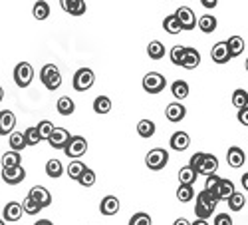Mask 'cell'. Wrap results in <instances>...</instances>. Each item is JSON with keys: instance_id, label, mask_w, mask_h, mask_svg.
I'll return each instance as SVG.
<instances>
[{"instance_id": "6da1fadb", "label": "cell", "mask_w": 248, "mask_h": 225, "mask_svg": "<svg viewBox=\"0 0 248 225\" xmlns=\"http://www.w3.org/2000/svg\"><path fill=\"white\" fill-rule=\"evenodd\" d=\"M217 203H218V199H217L211 191L202 190V191L197 195V206H195V215H197V219H209V217L215 213V209H217Z\"/></svg>"}, {"instance_id": "7a4b0ae2", "label": "cell", "mask_w": 248, "mask_h": 225, "mask_svg": "<svg viewBox=\"0 0 248 225\" xmlns=\"http://www.w3.org/2000/svg\"><path fill=\"white\" fill-rule=\"evenodd\" d=\"M40 80H42V84L54 92L62 86V74H60V68L56 64H46L42 70H40Z\"/></svg>"}, {"instance_id": "3957f363", "label": "cell", "mask_w": 248, "mask_h": 225, "mask_svg": "<svg viewBox=\"0 0 248 225\" xmlns=\"http://www.w3.org/2000/svg\"><path fill=\"white\" fill-rule=\"evenodd\" d=\"M93 82H95V74H93L92 68H79L74 74L72 84H74L76 92H86V90H90L93 86Z\"/></svg>"}, {"instance_id": "277c9868", "label": "cell", "mask_w": 248, "mask_h": 225, "mask_svg": "<svg viewBox=\"0 0 248 225\" xmlns=\"http://www.w3.org/2000/svg\"><path fill=\"white\" fill-rule=\"evenodd\" d=\"M34 80V68L30 62H20L14 68V82L18 88H28Z\"/></svg>"}, {"instance_id": "5b68a950", "label": "cell", "mask_w": 248, "mask_h": 225, "mask_svg": "<svg viewBox=\"0 0 248 225\" xmlns=\"http://www.w3.org/2000/svg\"><path fill=\"white\" fill-rule=\"evenodd\" d=\"M167 161H169V152L163 150V148H155L145 156V166L153 172L163 170L165 166H167Z\"/></svg>"}, {"instance_id": "8992f818", "label": "cell", "mask_w": 248, "mask_h": 225, "mask_svg": "<svg viewBox=\"0 0 248 225\" xmlns=\"http://www.w3.org/2000/svg\"><path fill=\"white\" fill-rule=\"evenodd\" d=\"M165 86H167V80H165V76H161L159 72H149V74L143 76V90L147 94H159L165 90Z\"/></svg>"}, {"instance_id": "52a82bcc", "label": "cell", "mask_w": 248, "mask_h": 225, "mask_svg": "<svg viewBox=\"0 0 248 225\" xmlns=\"http://www.w3.org/2000/svg\"><path fill=\"white\" fill-rule=\"evenodd\" d=\"M66 156L72 157V159H79L81 156H84L88 152V141L86 138H81V136H72L70 141H68V146L64 148Z\"/></svg>"}, {"instance_id": "ba28073f", "label": "cell", "mask_w": 248, "mask_h": 225, "mask_svg": "<svg viewBox=\"0 0 248 225\" xmlns=\"http://www.w3.org/2000/svg\"><path fill=\"white\" fill-rule=\"evenodd\" d=\"M175 16H177V20H179V24H181L183 30H193V28L197 26V16H195V12H193L189 6L177 8Z\"/></svg>"}, {"instance_id": "9c48e42d", "label": "cell", "mask_w": 248, "mask_h": 225, "mask_svg": "<svg viewBox=\"0 0 248 225\" xmlns=\"http://www.w3.org/2000/svg\"><path fill=\"white\" fill-rule=\"evenodd\" d=\"M2 179L8 183V186H18L26 179V170L22 166L16 168H2Z\"/></svg>"}, {"instance_id": "30bf717a", "label": "cell", "mask_w": 248, "mask_h": 225, "mask_svg": "<svg viewBox=\"0 0 248 225\" xmlns=\"http://www.w3.org/2000/svg\"><path fill=\"white\" fill-rule=\"evenodd\" d=\"M70 132L66 130V128H54V132H52V136L48 138V141H50V146L54 148V150H64L66 146H68V141H70Z\"/></svg>"}, {"instance_id": "8fae6325", "label": "cell", "mask_w": 248, "mask_h": 225, "mask_svg": "<svg viewBox=\"0 0 248 225\" xmlns=\"http://www.w3.org/2000/svg\"><path fill=\"white\" fill-rule=\"evenodd\" d=\"M217 170H218V159H217V156L204 154L202 159H201V163H199V168H197V173H201V175H211V173H217Z\"/></svg>"}, {"instance_id": "7c38bea8", "label": "cell", "mask_w": 248, "mask_h": 225, "mask_svg": "<svg viewBox=\"0 0 248 225\" xmlns=\"http://www.w3.org/2000/svg\"><path fill=\"white\" fill-rule=\"evenodd\" d=\"M28 197H32L40 208H48L50 203H52V193L46 190V188H42V186H34L32 190H30V193H28Z\"/></svg>"}, {"instance_id": "4fadbf2b", "label": "cell", "mask_w": 248, "mask_h": 225, "mask_svg": "<svg viewBox=\"0 0 248 225\" xmlns=\"http://www.w3.org/2000/svg\"><path fill=\"white\" fill-rule=\"evenodd\" d=\"M16 128V116L10 110L0 112V136H10Z\"/></svg>"}, {"instance_id": "5bb4252c", "label": "cell", "mask_w": 248, "mask_h": 225, "mask_svg": "<svg viewBox=\"0 0 248 225\" xmlns=\"http://www.w3.org/2000/svg\"><path fill=\"white\" fill-rule=\"evenodd\" d=\"M236 190H234V183L231 181V179H222L220 177V181H218V186L215 188V191H211L218 201H226L232 193H234Z\"/></svg>"}, {"instance_id": "9a60e30c", "label": "cell", "mask_w": 248, "mask_h": 225, "mask_svg": "<svg viewBox=\"0 0 248 225\" xmlns=\"http://www.w3.org/2000/svg\"><path fill=\"white\" fill-rule=\"evenodd\" d=\"M60 6L70 16H81L86 14V8H88L84 0H60Z\"/></svg>"}, {"instance_id": "2e32d148", "label": "cell", "mask_w": 248, "mask_h": 225, "mask_svg": "<svg viewBox=\"0 0 248 225\" xmlns=\"http://www.w3.org/2000/svg\"><path fill=\"white\" fill-rule=\"evenodd\" d=\"M169 146L175 152H185V150L191 146V138H189L187 132H175L171 136V139H169Z\"/></svg>"}, {"instance_id": "e0dca14e", "label": "cell", "mask_w": 248, "mask_h": 225, "mask_svg": "<svg viewBox=\"0 0 248 225\" xmlns=\"http://www.w3.org/2000/svg\"><path fill=\"white\" fill-rule=\"evenodd\" d=\"M199 64H201V54H199V50L187 46V48H185V56H183L181 66L187 68V70H195Z\"/></svg>"}, {"instance_id": "ac0fdd59", "label": "cell", "mask_w": 248, "mask_h": 225, "mask_svg": "<svg viewBox=\"0 0 248 225\" xmlns=\"http://www.w3.org/2000/svg\"><path fill=\"white\" fill-rule=\"evenodd\" d=\"M211 58H213V62L217 64H226L231 60V52H229V46H226V42H218L213 46L211 50Z\"/></svg>"}, {"instance_id": "d6986e66", "label": "cell", "mask_w": 248, "mask_h": 225, "mask_svg": "<svg viewBox=\"0 0 248 225\" xmlns=\"http://www.w3.org/2000/svg\"><path fill=\"white\" fill-rule=\"evenodd\" d=\"M165 116H167L169 121H181L185 116H187V108H185L181 102H173L165 108Z\"/></svg>"}, {"instance_id": "ffe728a7", "label": "cell", "mask_w": 248, "mask_h": 225, "mask_svg": "<svg viewBox=\"0 0 248 225\" xmlns=\"http://www.w3.org/2000/svg\"><path fill=\"white\" fill-rule=\"evenodd\" d=\"M99 211L103 215H115L119 211V199L115 195H106L99 203Z\"/></svg>"}, {"instance_id": "44dd1931", "label": "cell", "mask_w": 248, "mask_h": 225, "mask_svg": "<svg viewBox=\"0 0 248 225\" xmlns=\"http://www.w3.org/2000/svg\"><path fill=\"white\" fill-rule=\"evenodd\" d=\"M244 159H246V156L238 146H232V148H229V152H226V161H229L231 168H242Z\"/></svg>"}, {"instance_id": "7402d4cb", "label": "cell", "mask_w": 248, "mask_h": 225, "mask_svg": "<svg viewBox=\"0 0 248 225\" xmlns=\"http://www.w3.org/2000/svg\"><path fill=\"white\" fill-rule=\"evenodd\" d=\"M22 203H18V201H10V203H6V208H4V211H2V215H4V219L6 221H18L20 217H22Z\"/></svg>"}, {"instance_id": "603a6c76", "label": "cell", "mask_w": 248, "mask_h": 225, "mask_svg": "<svg viewBox=\"0 0 248 225\" xmlns=\"http://www.w3.org/2000/svg\"><path fill=\"white\" fill-rule=\"evenodd\" d=\"M199 28H201V32H204V34H213L215 30H217V18L213 16V14H202L201 18H199Z\"/></svg>"}, {"instance_id": "cb8c5ba5", "label": "cell", "mask_w": 248, "mask_h": 225, "mask_svg": "<svg viewBox=\"0 0 248 225\" xmlns=\"http://www.w3.org/2000/svg\"><path fill=\"white\" fill-rule=\"evenodd\" d=\"M56 108H58V114H60V116H72V114L76 112V104H74V100H72L70 96H62V98L58 100Z\"/></svg>"}, {"instance_id": "d4e9b609", "label": "cell", "mask_w": 248, "mask_h": 225, "mask_svg": "<svg viewBox=\"0 0 248 225\" xmlns=\"http://www.w3.org/2000/svg\"><path fill=\"white\" fill-rule=\"evenodd\" d=\"M171 94L181 102V100H185L189 96V84L185 80H175L173 84H171Z\"/></svg>"}, {"instance_id": "484cf974", "label": "cell", "mask_w": 248, "mask_h": 225, "mask_svg": "<svg viewBox=\"0 0 248 225\" xmlns=\"http://www.w3.org/2000/svg\"><path fill=\"white\" fill-rule=\"evenodd\" d=\"M8 144H10V150H14V152H22L24 148H28L26 138H24L22 132H12L10 138H8Z\"/></svg>"}, {"instance_id": "4316f807", "label": "cell", "mask_w": 248, "mask_h": 225, "mask_svg": "<svg viewBox=\"0 0 248 225\" xmlns=\"http://www.w3.org/2000/svg\"><path fill=\"white\" fill-rule=\"evenodd\" d=\"M226 46H229L231 58H236V56H240L242 50H244V40H242L240 36H232V38L226 40Z\"/></svg>"}, {"instance_id": "83f0119b", "label": "cell", "mask_w": 248, "mask_h": 225, "mask_svg": "<svg viewBox=\"0 0 248 225\" xmlns=\"http://www.w3.org/2000/svg\"><path fill=\"white\" fill-rule=\"evenodd\" d=\"M64 172H66V170H64V166H62L60 159H48V163H46V173H48V177L58 179V177H62V173H64Z\"/></svg>"}, {"instance_id": "f1b7e54d", "label": "cell", "mask_w": 248, "mask_h": 225, "mask_svg": "<svg viewBox=\"0 0 248 225\" xmlns=\"http://www.w3.org/2000/svg\"><path fill=\"white\" fill-rule=\"evenodd\" d=\"M197 175L199 173L189 166H185V168L179 170V181L183 183V186H193V183L197 181Z\"/></svg>"}, {"instance_id": "f546056e", "label": "cell", "mask_w": 248, "mask_h": 225, "mask_svg": "<svg viewBox=\"0 0 248 225\" xmlns=\"http://www.w3.org/2000/svg\"><path fill=\"white\" fill-rule=\"evenodd\" d=\"M93 112L95 114H109L111 112V100L108 96H97L93 100Z\"/></svg>"}, {"instance_id": "4dcf8cb0", "label": "cell", "mask_w": 248, "mask_h": 225, "mask_svg": "<svg viewBox=\"0 0 248 225\" xmlns=\"http://www.w3.org/2000/svg\"><path fill=\"white\" fill-rule=\"evenodd\" d=\"M32 14L36 20H46L50 16V4L46 2V0H38V2L34 4L32 8Z\"/></svg>"}, {"instance_id": "1f68e13d", "label": "cell", "mask_w": 248, "mask_h": 225, "mask_svg": "<svg viewBox=\"0 0 248 225\" xmlns=\"http://www.w3.org/2000/svg\"><path fill=\"white\" fill-rule=\"evenodd\" d=\"M155 124L151 120H141L139 124H137V134L141 136V138H153L155 136Z\"/></svg>"}, {"instance_id": "d6a6232c", "label": "cell", "mask_w": 248, "mask_h": 225, "mask_svg": "<svg viewBox=\"0 0 248 225\" xmlns=\"http://www.w3.org/2000/svg\"><path fill=\"white\" fill-rule=\"evenodd\" d=\"M84 170H86V163H81L79 159H74V161H70V166L66 168V173L70 175V179H79V175L84 173Z\"/></svg>"}, {"instance_id": "836d02e7", "label": "cell", "mask_w": 248, "mask_h": 225, "mask_svg": "<svg viewBox=\"0 0 248 225\" xmlns=\"http://www.w3.org/2000/svg\"><path fill=\"white\" fill-rule=\"evenodd\" d=\"M163 28H165V32H169V34H179V32L183 30L175 14L165 16V20H163Z\"/></svg>"}, {"instance_id": "e575fe53", "label": "cell", "mask_w": 248, "mask_h": 225, "mask_svg": "<svg viewBox=\"0 0 248 225\" xmlns=\"http://www.w3.org/2000/svg\"><path fill=\"white\" fill-rule=\"evenodd\" d=\"M20 161H22V156H20V152L10 150V152H6L2 156V168H16V166H20Z\"/></svg>"}, {"instance_id": "d590c367", "label": "cell", "mask_w": 248, "mask_h": 225, "mask_svg": "<svg viewBox=\"0 0 248 225\" xmlns=\"http://www.w3.org/2000/svg\"><path fill=\"white\" fill-rule=\"evenodd\" d=\"M229 208H231V211H240V209H244V203H246V197H244V193H238V191H234L229 199Z\"/></svg>"}, {"instance_id": "8d00e7d4", "label": "cell", "mask_w": 248, "mask_h": 225, "mask_svg": "<svg viewBox=\"0 0 248 225\" xmlns=\"http://www.w3.org/2000/svg\"><path fill=\"white\" fill-rule=\"evenodd\" d=\"M147 54L153 60H161L165 56V44H161L159 40H153V42H149V46H147Z\"/></svg>"}, {"instance_id": "74e56055", "label": "cell", "mask_w": 248, "mask_h": 225, "mask_svg": "<svg viewBox=\"0 0 248 225\" xmlns=\"http://www.w3.org/2000/svg\"><path fill=\"white\" fill-rule=\"evenodd\" d=\"M232 106L238 108V110L244 108V106H248V92L246 90L238 88V90L232 92Z\"/></svg>"}, {"instance_id": "f35d334b", "label": "cell", "mask_w": 248, "mask_h": 225, "mask_svg": "<svg viewBox=\"0 0 248 225\" xmlns=\"http://www.w3.org/2000/svg\"><path fill=\"white\" fill-rule=\"evenodd\" d=\"M195 197V190H193V186H179V190H177V199L179 201H183V203H187V201H191Z\"/></svg>"}, {"instance_id": "ab89813d", "label": "cell", "mask_w": 248, "mask_h": 225, "mask_svg": "<svg viewBox=\"0 0 248 225\" xmlns=\"http://www.w3.org/2000/svg\"><path fill=\"white\" fill-rule=\"evenodd\" d=\"M36 130H38V134H40V138L42 139H48L50 136H52V132H54V124L50 120H42L40 124L36 126Z\"/></svg>"}, {"instance_id": "60d3db41", "label": "cell", "mask_w": 248, "mask_h": 225, "mask_svg": "<svg viewBox=\"0 0 248 225\" xmlns=\"http://www.w3.org/2000/svg\"><path fill=\"white\" fill-rule=\"evenodd\" d=\"M78 183H79V186H84V188H92L93 183H95V172H93V170H90V168H86V170H84V173L79 175Z\"/></svg>"}, {"instance_id": "b9f144b4", "label": "cell", "mask_w": 248, "mask_h": 225, "mask_svg": "<svg viewBox=\"0 0 248 225\" xmlns=\"http://www.w3.org/2000/svg\"><path fill=\"white\" fill-rule=\"evenodd\" d=\"M22 211H24V213H28V215H36V213L42 211V208H40L32 197H26V199L22 201Z\"/></svg>"}, {"instance_id": "7bdbcfd3", "label": "cell", "mask_w": 248, "mask_h": 225, "mask_svg": "<svg viewBox=\"0 0 248 225\" xmlns=\"http://www.w3.org/2000/svg\"><path fill=\"white\" fill-rule=\"evenodd\" d=\"M129 225H153V221H151L149 213H143V211H139V213H133V215H131Z\"/></svg>"}, {"instance_id": "ee69618b", "label": "cell", "mask_w": 248, "mask_h": 225, "mask_svg": "<svg viewBox=\"0 0 248 225\" xmlns=\"http://www.w3.org/2000/svg\"><path fill=\"white\" fill-rule=\"evenodd\" d=\"M24 138H26V146H38L40 141H42V138H40L36 126H34V128H28V130L24 132Z\"/></svg>"}, {"instance_id": "f6af8a7d", "label": "cell", "mask_w": 248, "mask_h": 225, "mask_svg": "<svg viewBox=\"0 0 248 225\" xmlns=\"http://www.w3.org/2000/svg\"><path fill=\"white\" fill-rule=\"evenodd\" d=\"M185 48L187 46H181V44H177V46H173L171 48V62L175 64V66H181V62H183V56H185Z\"/></svg>"}, {"instance_id": "bcb514c9", "label": "cell", "mask_w": 248, "mask_h": 225, "mask_svg": "<svg viewBox=\"0 0 248 225\" xmlns=\"http://www.w3.org/2000/svg\"><path fill=\"white\" fill-rule=\"evenodd\" d=\"M218 181H220V177H218L217 173L206 175V181H204V190H206V191H215V188L218 186Z\"/></svg>"}, {"instance_id": "7dc6e473", "label": "cell", "mask_w": 248, "mask_h": 225, "mask_svg": "<svg viewBox=\"0 0 248 225\" xmlns=\"http://www.w3.org/2000/svg\"><path fill=\"white\" fill-rule=\"evenodd\" d=\"M215 225H232V217L229 213H218L215 215Z\"/></svg>"}, {"instance_id": "c3c4849f", "label": "cell", "mask_w": 248, "mask_h": 225, "mask_svg": "<svg viewBox=\"0 0 248 225\" xmlns=\"http://www.w3.org/2000/svg\"><path fill=\"white\" fill-rule=\"evenodd\" d=\"M238 121H240L242 126H248V106H244V108L238 110Z\"/></svg>"}, {"instance_id": "681fc988", "label": "cell", "mask_w": 248, "mask_h": 225, "mask_svg": "<svg viewBox=\"0 0 248 225\" xmlns=\"http://www.w3.org/2000/svg\"><path fill=\"white\" fill-rule=\"evenodd\" d=\"M201 4H202L206 10H213V8L218 4V0H201Z\"/></svg>"}, {"instance_id": "f907efd6", "label": "cell", "mask_w": 248, "mask_h": 225, "mask_svg": "<svg viewBox=\"0 0 248 225\" xmlns=\"http://www.w3.org/2000/svg\"><path fill=\"white\" fill-rule=\"evenodd\" d=\"M240 183H242V188H244V190L248 191V172H246V173H244V175L240 177Z\"/></svg>"}, {"instance_id": "816d5d0a", "label": "cell", "mask_w": 248, "mask_h": 225, "mask_svg": "<svg viewBox=\"0 0 248 225\" xmlns=\"http://www.w3.org/2000/svg\"><path fill=\"white\" fill-rule=\"evenodd\" d=\"M173 225H191L187 219H185V217H179V219H175V223Z\"/></svg>"}, {"instance_id": "f5cc1de1", "label": "cell", "mask_w": 248, "mask_h": 225, "mask_svg": "<svg viewBox=\"0 0 248 225\" xmlns=\"http://www.w3.org/2000/svg\"><path fill=\"white\" fill-rule=\"evenodd\" d=\"M34 225H54V223H52L50 219H38Z\"/></svg>"}, {"instance_id": "db71d44e", "label": "cell", "mask_w": 248, "mask_h": 225, "mask_svg": "<svg viewBox=\"0 0 248 225\" xmlns=\"http://www.w3.org/2000/svg\"><path fill=\"white\" fill-rule=\"evenodd\" d=\"M191 225H209V221H206V219H197V221L191 223Z\"/></svg>"}, {"instance_id": "11a10c76", "label": "cell", "mask_w": 248, "mask_h": 225, "mask_svg": "<svg viewBox=\"0 0 248 225\" xmlns=\"http://www.w3.org/2000/svg\"><path fill=\"white\" fill-rule=\"evenodd\" d=\"M4 100V90H2V86H0V102Z\"/></svg>"}, {"instance_id": "9f6ffc18", "label": "cell", "mask_w": 248, "mask_h": 225, "mask_svg": "<svg viewBox=\"0 0 248 225\" xmlns=\"http://www.w3.org/2000/svg\"><path fill=\"white\" fill-rule=\"evenodd\" d=\"M246 72H248V58H246Z\"/></svg>"}, {"instance_id": "6f0895ef", "label": "cell", "mask_w": 248, "mask_h": 225, "mask_svg": "<svg viewBox=\"0 0 248 225\" xmlns=\"http://www.w3.org/2000/svg\"><path fill=\"white\" fill-rule=\"evenodd\" d=\"M0 225H6V223H4V221H2V219H0Z\"/></svg>"}]
</instances>
